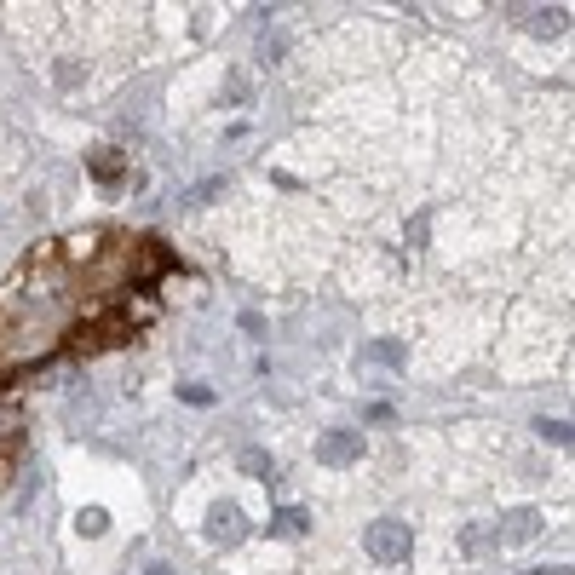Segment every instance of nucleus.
I'll list each match as a JSON object with an SVG mask.
<instances>
[{"mask_svg": "<svg viewBox=\"0 0 575 575\" xmlns=\"http://www.w3.org/2000/svg\"><path fill=\"white\" fill-rule=\"evenodd\" d=\"M317 460L322 466H357V460H363V437L357 432H328L317 443Z\"/></svg>", "mask_w": 575, "mask_h": 575, "instance_id": "nucleus-7", "label": "nucleus"}, {"mask_svg": "<svg viewBox=\"0 0 575 575\" xmlns=\"http://www.w3.org/2000/svg\"><path fill=\"white\" fill-rule=\"evenodd\" d=\"M87 173H92V184L121 190V184H127V156H121L115 144H92V150H87Z\"/></svg>", "mask_w": 575, "mask_h": 575, "instance_id": "nucleus-5", "label": "nucleus"}, {"mask_svg": "<svg viewBox=\"0 0 575 575\" xmlns=\"http://www.w3.org/2000/svg\"><path fill=\"white\" fill-rule=\"evenodd\" d=\"M242 472H253V478H271V483H276V460L265 455V449H242Z\"/></svg>", "mask_w": 575, "mask_h": 575, "instance_id": "nucleus-14", "label": "nucleus"}, {"mask_svg": "<svg viewBox=\"0 0 575 575\" xmlns=\"http://www.w3.org/2000/svg\"><path fill=\"white\" fill-rule=\"evenodd\" d=\"M535 535H541V512H535V506H512V512L501 518V529H495L501 547H529Z\"/></svg>", "mask_w": 575, "mask_h": 575, "instance_id": "nucleus-6", "label": "nucleus"}, {"mask_svg": "<svg viewBox=\"0 0 575 575\" xmlns=\"http://www.w3.org/2000/svg\"><path fill=\"white\" fill-rule=\"evenodd\" d=\"M150 575H173V570H167V564H156V570H150Z\"/></svg>", "mask_w": 575, "mask_h": 575, "instance_id": "nucleus-24", "label": "nucleus"}, {"mask_svg": "<svg viewBox=\"0 0 575 575\" xmlns=\"http://www.w3.org/2000/svg\"><path fill=\"white\" fill-rule=\"evenodd\" d=\"M311 529V512L305 506H276L271 512V535H282V541H299Z\"/></svg>", "mask_w": 575, "mask_h": 575, "instance_id": "nucleus-9", "label": "nucleus"}, {"mask_svg": "<svg viewBox=\"0 0 575 575\" xmlns=\"http://www.w3.org/2000/svg\"><path fill=\"white\" fill-rule=\"evenodd\" d=\"M368 363L403 368V363H409V351H403V340H374V345H363V368H368Z\"/></svg>", "mask_w": 575, "mask_h": 575, "instance_id": "nucleus-10", "label": "nucleus"}, {"mask_svg": "<svg viewBox=\"0 0 575 575\" xmlns=\"http://www.w3.org/2000/svg\"><path fill=\"white\" fill-rule=\"evenodd\" d=\"M426 236H432V230H426V213H414L409 219V248H426Z\"/></svg>", "mask_w": 575, "mask_h": 575, "instance_id": "nucleus-19", "label": "nucleus"}, {"mask_svg": "<svg viewBox=\"0 0 575 575\" xmlns=\"http://www.w3.org/2000/svg\"><path fill=\"white\" fill-rule=\"evenodd\" d=\"M179 397L190 403V409H213V386H202V380H190V386H179Z\"/></svg>", "mask_w": 575, "mask_h": 575, "instance_id": "nucleus-16", "label": "nucleus"}, {"mask_svg": "<svg viewBox=\"0 0 575 575\" xmlns=\"http://www.w3.org/2000/svg\"><path fill=\"white\" fill-rule=\"evenodd\" d=\"M368 420H374V426H391V420H397V409H391V403H368Z\"/></svg>", "mask_w": 575, "mask_h": 575, "instance_id": "nucleus-20", "label": "nucleus"}, {"mask_svg": "<svg viewBox=\"0 0 575 575\" xmlns=\"http://www.w3.org/2000/svg\"><path fill=\"white\" fill-rule=\"evenodd\" d=\"M75 529H81V535H104V529H110V512H104V506H81V512H75Z\"/></svg>", "mask_w": 575, "mask_h": 575, "instance_id": "nucleus-13", "label": "nucleus"}, {"mask_svg": "<svg viewBox=\"0 0 575 575\" xmlns=\"http://www.w3.org/2000/svg\"><path fill=\"white\" fill-rule=\"evenodd\" d=\"M529 29H535V35H564V29H570V12H564V6H558V12H529Z\"/></svg>", "mask_w": 575, "mask_h": 575, "instance_id": "nucleus-12", "label": "nucleus"}, {"mask_svg": "<svg viewBox=\"0 0 575 575\" xmlns=\"http://www.w3.org/2000/svg\"><path fill=\"white\" fill-rule=\"evenodd\" d=\"M202 529H207L213 547H242V541H248V512H242L236 501H213Z\"/></svg>", "mask_w": 575, "mask_h": 575, "instance_id": "nucleus-2", "label": "nucleus"}, {"mask_svg": "<svg viewBox=\"0 0 575 575\" xmlns=\"http://www.w3.org/2000/svg\"><path fill=\"white\" fill-rule=\"evenodd\" d=\"M489 547H495L489 524H466V529H460V552H466V558H483Z\"/></svg>", "mask_w": 575, "mask_h": 575, "instance_id": "nucleus-11", "label": "nucleus"}, {"mask_svg": "<svg viewBox=\"0 0 575 575\" xmlns=\"http://www.w3.org/2000/svg\"><path fill=\"white\" fill-rule=\"evenodd\" d=\"M104 242H110V236L98 225H81L58 242V259H69V265H98V259H104Z\"/></svg>", "mask_w": 575, "mask_h": 575, "instance_id": "nucleus-4", "label": "nucleus"}, {"mask_svg": "<svg viewBox=\"0 0 575 575\" xmlns=\"http://www.w3.org/2000/svg\"><path fill=\"white\" fill-rule=\"evenodd\" d=\"M167 271H173L167 242H138V248H133V288H138V294H150Z\"/></svg>", "mask_w": 575, "mask_h": 575, "instance_id": "nucleus-3", "label": "nucleus"}, {"mask_svg": "<svg viewBox=\"0 0 575 575\" xmlns=\"http://www.w3.org/2000/svg\"><path fill=\"white\" fill-rule=\"evenodd\" d=\"M363 547L374 564H403L414 552V529L403 524V518H374V524L363 529Z\"/></svg>", "mask_w": 575, "mask_h": 575, "instance_id": "nucleus-1", "label": "nucleus"}, {"mask_svg": "<svg viewBox=\"0 0 575 575\" xmlns=\"http://www.w3.org/2000/svg\"><path fill=\"white\" fill-rule=\"evenodd\" d=\"M213 196H225V179H202L196 190H184L179 202H184V207H202V202H213Z\"/></svg>", "mask_w": 575, "mask_h": 575, "instance_id": "nucleus-15", "label": "nucleus"}, {"mask_svg": "<svg viewBox=\"0 0 575 575\" xmlns=\"http://www.w3.org/2000/svg\"><path fill=\"white\" fill-rule=\"evenodd\" d=\"M524 575H570V570H564V564H558V570H524Z\"/></svg>", "mask_w": 575, "mask_h": 575, "instance_id": "nucleus-22", "label": "nucleus"}, {"mask_svg": "<svg viewBox=\"0 0 575 575\" xmlns=\"http://www.w3.org/2000/svg\"><path fill=\"white\" fill-rule=\"evenodd\" d=\"M81 81H87V69H81V64H58V87H81Z\"/></svg>", "mask_w": 575, "mask_h": 575, "instance_id": "nucleus-18", "label": "nucleus"}, {"mask_svg": "<svg viewBox=\"0 0 575 575\" xmlns=\"http://www.w3.org/2000/svg\"><path fill=\"white\" fill-rule=\"evenodd\" d=\"M115 311H121V322H127V328H133V334H138V328H150V322L161 317L156 294H138V288H133V294H127V299H121V305H115Z\"/></svg>", "mask_w": 575, "mask_h": 575, "instance_id": "nucleus-8", "label": "nucleus"}, {"mask_svg": "<svg viewBox=\"0 0 575 575\" xmlns=\"http://www.w3.org/2000/svg\"><path fill=\"white\" fill-rule=\"evenodd\" d=\"M6 478H12V466H6V455H0V483H6Z\"/></svg>", "mask_w": 575, "mask_h": 575, "instance_id": "nucleus-23", "label": "nucleus"}, {"mask_svg": "<svg viewBox=\"0 0 575 575\" xmlns=\"http://www.w3.org/2000/svg\"><path fill=\"white\" fill-rule=\"evenodd\" d=\"M535 432L547 437V443H558V449H564V443H570V420H535Z\"/></svg>", "mask_w": 575, "mask_h": 575, "instance_id": "nucleus-17", "label": "nucleus"}, {"mask_svg": "<svg viewBox=\"0 0 575 575\" xmlns=\"http://www.w3.org/2000/svg\"><path fill=\"white\" fill-rule=\"evenodd\" d=\"M248 81H225V104H248Z\"/></svg>", "mask_w": 575, "mask_h": 575, "instance_id": "nucleus-21", "label": "nucleus"}]
</instances>
